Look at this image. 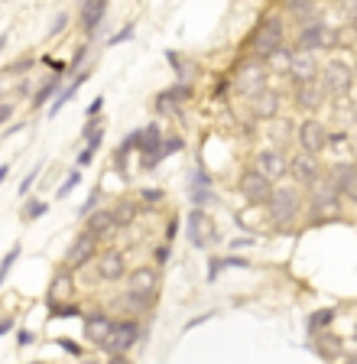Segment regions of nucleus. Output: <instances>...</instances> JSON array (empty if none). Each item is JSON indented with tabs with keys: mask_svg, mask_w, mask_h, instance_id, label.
<instances>
[{
	"mask_svg": "<svg viewBox=\"0 0 357 364\" xmlns=\"http://www.w3.org/2000/svg\"><path fill=\"white\" fill-rule=\"evenodd\" d=\"M263 205L276 228H289L302 215V196H299V189H292V186H280V189L273 186V192H270V198H266Z\"/></svg>",
	"mask_w": 357,
	"mask_h": 364,
	"instance_id": "f257e3e1",
	"label": "nucleus"
},
{
	"mask_svg": "<svg viewBox=\"0 0 357 364\" xmlns=\"http://www.w3.org/2000/svg\"><path fill=\"white\" fill-rule=\"evenodd\" d=\"M296 46L299 49H312V53H328V49H338V46H341V36H338V30L328 26V23L309 20L302 30H299Z\"/></svg>",
	"mask_w": 357,
	"mask_h": 364,
	"instance_id": "f03ea898",
	"label": "nucleus"
},
{
	"mask_svg": "<svg viewBox=\"0 0 357 364\" xmlns=\"http://www.w3.org/2000/svg\"><path fill=\"white\" fill-rule=\"evenodd\" d=\"M322 85H325L328 98H338V95H351L354 91V68L348 65V59H328L325 68H322Z\"/></svg>",
	"mask_w": 357,
	"mask_h": 364,
	"instance_id": "7ed1b4c3",
	"label": "nucleus"
},
{
	"mask_svg": "<svg viewBox=\"0 0 357 364\" xmlns=\"http://www.w3.org/2000/svg\"><path fill=\"white\" fill-rule=\"evenodd\" d=\"M282 36H286V30H282L280 16H266V20H260V26L253 30V39H251L253 59L263 62L266 55L276 49V46H282Z\"/></svg>",
	"mask_w": 357,
	"mask_h": 364,
	"instance_id": "20e7f679",
	"label": "nucleus"
},
{
	"mask_svg": "<svg viewBox=\"0 0 357 364\" xmlns=\"http://www.w3.org/2000/svg\"><path fill=\"white\" fill-rule=\"evenodd\" d=\"M253 169H260L270 182H280L282 176H289V156L280 146H266V150H260L253 156Z\"/></svg>",
	"mask_w": 357,
	"mask_h": 364,
	"instance_id": "39448f33",
	"label": "nucleus"
},
{
	"mask_svg": "<svg viewBox=\"0 0 357 364\" xmlns=\"http://www.w3.org/2000/svg\"><path fill=\"white\" fill-rule=\"evenodd\" d=\"M292 101H296L299 111L315 114L328 101V91H325V85H322L319 78H312V82H299V85H292Z\"/></svg>",
	"mask_w": 357,
	"mask_h": 364,
	"instance_id": "423d86ee",
	"label": "nucleus"
},
{
	"mask_svg": "<svg viewBox=\"0 0 357 364\" xmlns=\"http://www.w3.org/2000/svg\"><path fill=\"white\" fill-rule=\"evenodd\" d=\"M289 176H292V182H299V186H305L309 189L312 182L322 179V163H319V153H296V156L289 159Z\"/></svg>",
	"mask_w": 357,
	"mask_h": 364,
	"instance_id": "0eeeda50",
	"label": "nucleus"
},
{
	"mask_svg": "<svg viewBox=\"0 0 357 364\" xmlns=\"http://www.w3.org/2000/svg\"><path fill=\"white\" fill-rule=\"evenodd\" d=\"M237 91H241L243 98H253L260 88H266V65L260 59H251V62H243L241 72H237L234 78Z\"/></svg>",
	"mask_w": 357,
	"mask_h": 364,
	"instance_id": "6e6552de",
	"label": "nucleus"
},
{
	"mask_svg": "<svg viewBox=\"0 0 357 364\" xmlns=\"http://www.w3.org/2000/svg\"><path fill=\"white\" fill-rule=\"evenodd\" d=\"M237 186H241V196L253 205H263L266 198H270V192H273V182L266 179L260 169H243Z\"/></svg>",
	"mask_w": 357,
	"mask_h": 364,
	"instance_id": "1a4fd4ad",
	"label": "nucleus"
},
{
	"mask_svg": "<svg viewBox=\"0 0 357 364\" xmlns=\"http://www.w3.org/2000/svg\"><path fill=\"white\" fill-rule=\"evenodd\" d=\"M289 82L299 85V82H312V78H319V55L312 53V49H292V62H289Z\"/></svg>",
	"mask_w": 357,
	"mask_h": 364,
	"instance_id": "9d476101",
	"label": "nucleus"
},
{
	"mask_svg": "<svg viewBox=\"0 0 357 364\" xmlns=\"http://www.w3.org/2000/svg\"><path fill=\"white\" fill-rule=\"evenodd\" d=\"M137 335H140V328L133 326V322H114V328H111V335H107V341L101 345V348H104L107 355L121 358L137 345Z\"/></svg>",
	"mask_w": 357,
	"mask_h": 364,
	"instance_id": "9b49d317",
	"label": "nucleus"
},
{
	"mask_svg": "<svg viewBox=\"0 0 357 364\" xmlns=\"http://www.w3.org/2000/svg\"><path fill=\"white\" fill-rule=\"evenodd\" d=\"M189 241L195 247H208L212 241H218V228H214L212 215L202 212V208H192L189 212Z\"/></svg>",
	"mask_w": 357,
	"mask_h": 364,
	"instance_id": "f8f14e48",
	"label": "nucleus"
},
{
	"mask_svg": "<svg viewBox=\"0 0 357 364\" xmlns=\"http://www.w3.org/2000/svg\"><path fill=\"white\" fill-rule=\"evenodd\" d=\"M127 289L130 293H137L140 299H146V303L153 306V299H156V293H160V273L153 270V267H137V270L127 277Z\"/></svg>",
	"mask_w": 357,
	"mask_h": 364,
	"instance_id": "ddd939ff",
	"label": "nucleus"
},
{
	"mask_svg": "<svg viewBox=\"0 0 357 364\" xmlns=\"http://www.w3.org/2000/svg\"><path fill=\"white\" fill-rule=\"evenodd\" d=\"M299 136V146L305 153H325V136H328V127L319 121V117H305L296 130Z\"/></svg>",
	"mask_w": 357,
	"mask_h": 364,
	"instance_id": "4468645a",
	"label": "nucleus"
},
{
	"mask_svg": "<svg viewBox=\"0 0 357 364\" xmlns=\"http://www.w3.org/2000/svg\"><path fill=\"white\" fill-rule=\"evenodd\" d=\"M282 107V95L276 88H260L251 98V114L257 121H273Z\"/></svg>",
	"mask_w": 357,
	"mask_h": 364,
	"instance_id": "2eb2a0df",
	"label": "nucleus"
},
{
	"mask_svg": "<svg viewBox=\"0 0 357 364\" xmlns=\"http://www.w3.org/2000/svg\"><path fill=\"white\" fill-rule=\"evenodd\" d=\"M94 250H98V237H94L92 231L78 235L75 241H72L69 254H65V267H69V270H78V267H84L88 260L94 257Z\"/></svg>",
	"mask_w": 357,
	"mask_h": 364,
	"instance_id": "dca6fc26",
	"label": "nucleus"
},
{
	"mask_svg": "<svg viewBox=\"0 0 357 364\" xmlns=\"http://www.w3.org/2000/svg\"><path fill=\"white\" fill-rule=\"evenodd\" d=\"M309 192H312V208H325V212H334V208H338V202H341V192L334 189L325 176H322L319 182H312Z\"/></svg>",
	"mask_w": 357,
	"mask_h": 364,
	"instance_id": "f3484780",
	"label": "nucleus"
},
{
	"mask_svg": "<svg viewBox=\"0 0 357 364\" xmlns=\"http://www.w3.org/2000/svg\"><path fill=\"white\" fill-rule=\"evenodd\" d=\"M111 328H114V318L104 316V312H92V316L84 318V338L92 341V345H98V348L107 341Z\"/></svg>",
	"mask_w": 357,
	"mask_h": 364,
	"instance_id": "a211bd4d",
	"label": "nucleus"
},
{
	"mask_svg": "<svg viewBox=\"0 0 357 364\" xmlns=\"http://www.w3.org/2000/svg\"><path fill=\"white\" fill-rule=\"evenodd\" d=\"M123 273H127V264H123V254H117V250H107V254H101L98 257V277L107 283L121 280Z\"/></svg>",
	"mask_w": 357,
	"mask_h": 364,
	"instance_id": "6ab92c4d",
	"label": "nucleus"
},
{
	"mask_svg": "<svg viewBox=\"0 0 357 364\" xmlns=\"http://www.w3.org/2000/svg\"><path fill=\"white\" fill-rule=\"evenodd\" d=\"M325 150L338 159H351L354 156V140H351L348 130H328L325 136Z\"/></svg>",
	"mask_w": 357,
	"mask_h": 364,
	"instance_id": "aec40b11",
	"label": "nucleus"
},
{
	"mask_svg": "<svg viewBox=\"0 0 357 364\" xmlns=\"http://www.w3.org/2000/svg\"><path fill=\"white\" fill-rule=\"evenodd\" d=\"M354 159H334L331 166H328V173H325V179L331 182L334 189L344 196V189H348V182H351V176H354Z\"/></svg>",
	"mask_w": 357,
	"mask_h": 364,
	"instance_id": "412c9836",
	"label": "nucleus"
},
{
	"mask_svg": "<svg viewBox=\"0 0 357 364\" xmlns=\"http://www.w3.org/2000/svg\"><path fill=\"white\" fill-rule=\"evenodd\" d=\"M104 14H107V0H84L82 4V30L92 36V33L101 26Z\"/></svg>",
	"mask_w": 357,
	"mask_h": 364,
	"instance_id": "4be33fe9",
	"label": "nucleus"
},
{
	"mask_svg": "<svg viewBox=\"0 0 357 364\" xmlns=\"http://www.w3.org/2000/svg\"><path fill=\"white\" fill-rule=\"evenodd\" d=\"M114 215H111V208H92L88 212V228L84 231H92L94 237H104V235H111L114 231Z\"/></svg>",
	"mask_w": 357,
	"mask_h": 364,
	"instance_id": "5701e85b",
	"label": "nucleus"
},
{
	"mask_svg": "<svg viewBox=\"0 0 357 364\" xmlns=\"http://www.w3.org/2000/svg\"><path fill=\"white\" fill-rule=\"evenodd\" d=\"M331 114L341 127H351L357 121V101L351 95H338V98H331Z\"/></svg>",
	"mask_w": 357,
	"mask_h": 364,
	"instance_id": "b1692460",
	"label": "nucleus"
},
{
	"mask_svg": "<svg viewBox=\"0 0 357 364\" xmlns=\"http://www.w3.org/2000/svg\"><path fill=\"white\" fill-rule=\"evenodd\" d=\"M111 215H114V225H121V228H127V225H133L137 221V215H140V202L137 198H121V202L111 208Z\"/></svg>",
	"mask_w": 357,
	"mask_h": 364,
	"instance_id": "393cba45",
	"label": "nucleus"
},
{
	"mask_svg": "<svg viewBox=\"0 0 357 364\" xmlns=\"http://www.w3.org/2000/svg\"><path fill=\"white\" fill-rule=\"evenodd\" d=\"M289 62H292V49H289V46H276L273 53L263 59V65L270 68V72H276V75H286Z\"/></svg>",
	"mask_w": 357,
	"mask_h": 364,
	"instance_id": "a878e982",
	"label": "nucleus"
},
{
	"mask_svg": "<svg viewBox=\"0 0 357 364\" xmlns=\"http://www.w3.org/2000/svg\"><path fill=\"white\" fill-rule=\"evenodd\" d=\"M72 293V270L65 267V270L55 277V283H53V299H59V296H69Z\"/></svg>",
	"mask_w": 357,
	"mask_h": 364,
	"instance_id": "bb28decb",
	"label": "nucleus"
},
{
	"mask_svg": "<svg viewBox=\"0 0 357 364\" xmlns=\"http://www.w3.org/2000/svg\"><path fill=\"white\" fill-rule=\"evenodd\" d=\"M319 355H325V358H334V355H338V341H334V335H322Z\"/></svg>",
	"mask_w": 357,
	"mask_h": 364,
	"instance_id": "cd10ccee",
	"label": "nucleus"
},
{
	"mask_svg": "<svg viewBox=\"0 0 357 364\" xmlns=\"http://www.w3.org/2000/svg\"><path fill=\"white\" fill-rule=\"evenodd\" d=\"M55 88H59V78H53V82H46V85H43V88H39V91H36V98H33V105H36V107H39V105H43V101H46V98H49V95H53V91H55Z\"/></svg>",
	"mask_w": 357,
	"mask_h": 364,
	"instance_id": "c85d7f7f",
	"label": "nucleus"
},
{
	"mask_svg": "<svg viewBox=\"0 0 357 364\" xmlns=\"http://www.w3.org/2000/svg\"><path fill=\"white\" fill-rule=\"evenodd\" d=\"M39 215H46V202H30V205H26V212H23L26 221L39 218Z\"/></svg>",
	"mask_w": 357,
	"mask_h": 364,
	"instance_id": "c756f323",
	"label": "nucleus"
},
{
	"mask_svg": "<svg viewBox=\"0 0 357 364\" xmlns=\"http://www.w3.org/2000/svg\"><path fill=\"white\" fill-rule=\"evenodd\" d=\"M16 257H20V247H13V250L7 254V257H4V264H0V283H4V277L10 273V267H13V260H16Z\"/></svg>",
	"mask_w": 357,
	"mask_h": 364,
	"instance_id": "7c9ffc66",
	"label": "nucleus"
},
{
	"mask_svg": "<svg viewBox=\"0 0 357 364\" xmlns=\"http://www.w3.org/2000/svg\"><path fill=\"white\" fill-rule=\"evenodd\" d=\"M331 318H334V312H331V309H325V312H319V316H312L309 328H312V332H315V328H319V326H328Z\"/></svg>",
	"mask_w": 357,
	"mask_h": 364,
	"instance_id": "2f4dec72",
	"label": "nucleus"
},
{
	"mask_svg": "<svg viewBox=\"0 0 357 364\" xmlns=\"http://www.w3.org/2000/svg\"><path fill=\"white\" fill-rule=\"evenodd\" d=\"M169 55V62H172V68H175V72H179V75H189V72H192V65H189V62H182V59H179V55H175V53H166Z\"/></svg>",
	"mask_w": 357,
	"mask_h": 364,
	"instance_id": "473e14b6",
	"label": "nucleus"
},
{
	"mask_svg": "<svg viewBox=\"0 0 357 364\" xmlns=\"http://www.w3.org/2000/svg\"><path fill=\"white\" fill-rule=\"evenodd\" d=\"M78 182H82V179H78V173H72L69 179H65V182H62V186H59V198H65V196H69V192L75 189Z\"/></svg>",
	"mask_w": 357,
	"mask_h": 364,
	"instance_id": "72a5a7b5",
	"label": "nucleus"
},
{
	"mask_svg": "<svg viewBox=\"0 0 357 364\" xmlns=\"http://www.w3.org/2000/svg\"><path fill=\"white\" fill-rule=\"evenodd\" d=\"M169 95H172L175 101H189L192 98V88H189V85H175V88H169Z\"/></svg>",
	"mask_w": 357,
	"mask_h": 364,
	"instance_id": "f704fd0d",
	"label": "nucleus"
},
{
	"mask_svg": "<svg viewBox=\"0 0 357 364\" xmlns=\"http://www.w3.org/2000/svg\"><path fill=\"white\" fill-rule=\"evenodd\" d=\"M344 196H348L351 202H357V166H354V176H351V182H348V189H344Z\"/></svg>",
	"mask_w": 357,
	"mask_h": 364,
	"instance_id": "c9c22d12",
	"label": "nucleus"
},
{
	"mask_svg": "<svg viewBox=\"0 0 357 364\" xmlns=\"http://www.w3.org/2000/svg\"><path fill=\"white\" fill-rule=\"evenodd\" d=\"M341 10L351 16V20H354V16H357V0H341Z\"/></svg>",
	"mask_w": 357,
	"mask_h": 364,
	"instance_id": "e433bc0d",
	"label": "nucleus"
},
{
	"mask_svg": "<svg viewBox=\"0 0 357 364\" xmlns=\"http://www.w3.org/2000/svg\"><path fill=\"white\" fill-rule=\"evenodd\" d=\"M36 176H39V166L33 169V173H30V176H26V179H23V186H20V192H23V196H26V192H30V186H33V182H36Z\"/></svg>",
	"mask_w": 357,
	"mask_h": 364,
	"instance_id": "4c0bfd02",
	"label": "nucleus"
},
{
	"mask_svg": "<svg viewBox=\"0 0 357 364\" xmlns=\"http://www.w3.org/2000/svg\"><path fill=\"white\" fill-rule=\"evenodd\" d=\"M65 23H69V16L59 14V16H55V23H53V30H49V33H62V30H65Z\"/></svg>",
	"mask_w": 357,
	"mask_h": 364,
	"instance_id": "58836bf2",
	"label": "nucleus"
},
{
	"mask_svg": "<svg viewBox=\"0 0 357 364\" xmlns=\"http://www.w3.org/2000/svg\"><path fill=\"white\" fill-rule=\"evenodd\" d=\"M13 117V105H0V124H7Z\"/></svg>",
	"mask_w": 357,
	"mask_h": 364,
	"instance_id": "ea45409f",
	"label": "nucleus"
},
{
	"mask_svg": "<svg viewBox=\"0 0 357 364\" xmlns=\"http://www.w3.org/2000/svg\"><path fill=\"white\" fill-rule=\"evenodd\" d=\"M130 36H133V26H127V30H121L117 36H111V46H114V43H123V39H130Z\"/></svg>",
	"mask_w": 357,
	"mask_h": 364,
	"instance_id": "a19ab883",
	"label": "nucleus"
},
{
	"mask_svg": "<svg viewBox=\"0 0 357 364\" xmlns=\"http://www.w3.org/2000/svg\"><path fill=\"white\" fill-rule=\"evenodd\" d=\"M143 198H146V202H160V198H163V192H156V189H146V192H143Z\"/></svg>",
	"mask_w": 357,
	"mask_h": 364,
	"instance_id": "79ce46f5",
	"label": "nucleus"
},
{
	"mask_svg": "<svg viewBox=\"0 0 357 364\" xmlns=\"http://www.w3.org/2000/svg\"><path fill=\"white\" fill-rule=\"evenodd\" d=\"M166 260H169V247H160L156 250V264H166Z\"/></svg>",
	"mask_w": 357,
	"mask_h": 364,
	"instance_id": "37998d69",
	"label": "nucleus"
},
{
	"mask_svg": "<svg viewBox=\"0 0 357 364\" xmlns=\"http://www.w3.org/2000/svg\"><path fill=\"white\" fill-rule=\"evenodd\" d=\"M62 348L69 351V355H82V348H78V345H72V341H62Z\"/></svg>",
	"mask_w": 357,
	"mask_h": 364,
	"instance_id": "c03bdc74",
	"label": "nucleus"
},
{
	"mask_svg": "<svg viewBox=\"0 0 357 364\" xmlns=\"http://www.w3.org/2000/svg\"><path fill=\"white\" fill-rule=\"evenodd\" d=\"M101 105H104V101H101V98H98V101H92V107H88V114H92V117H94V114L101 111Z\"/></svg>",
	"mask_w": 357,
	"mask_h": 364,
	"instance_id": "a18cd8bd",
	"label": "nucleus"
},
{
	"mask_svg": "<svg viewBox=\"0 0 357 364\" xmlns=\"http://www.w3.org/2000/svg\"><path fill=\"white\" fill-rule=\"evenodd\" d=\"M351 68H354V85H357V62H354V65H351Z\"/></svg>",
	"mask_w": 357,
	"mask_h": 364,
	"instance_id": "49530a36",
	"label": "nucleus"
},
{
	"mask_svg": "<svg viewBox=\"0 0 357 364\" xmlns=\"http://www.w3.org/2000/svg\"><path fill=\"white\" fill-rule=\"evenodd\" d=\"M351 30H354V36H357V16H354V26H351Z\"/></svg>",
	"mask_w": 357,
	"mask_h": 364,
	"instance_id": "de8ad7c7",
	"label": "nucleus"
},
{
	"mask_svg": "<svg viewBox=\"0 0 357 364\" xmlns=\"http://www.w3.org/2000/svg\"><path fill=\"white\" fill-rule=\"evenodd\" d=\"M4 43H7V36H0V49H4Z\"/></svg>",
	"mask_w": 357,
	"mask_h": 364,
	"instance_id": "09e8293b",
	"label": "nucleus"
}]
</instances>
